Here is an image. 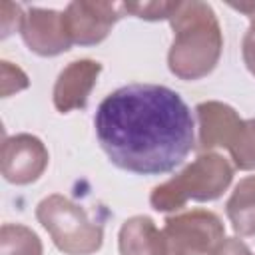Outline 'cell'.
Here are the masks:
<instances>
[{
  "label": "cell",
  "mask_w": 255,
  "mask_h": 255,
  "mask_svg": "<svg viewBox=\"0 0 255 255\" xmlns=\"http://www.w3.org/2000/svg\"><path fill=\"white\" fill-rule=\"evenodd\" d=\"M108 159L129 173L161 175L195 147L193 118L177 92L159 84H128L108 94L94 116Z\"/></svg>",
  "instance_id": "6da1fadb"
},
{
  "label": "cell",
  "mask_w": 255,
  "mask_h": 255,
  "mask_svg": "<svg viewBox=\"0 0 255 255\" xmlns=\"http://www.w3.org/2000/svg\"><path fill=\"white\" fill-rule=\"evenodd\" d=\"M173 42L167 66L179 80H199L213 72L223 50V36L213 8L199 0L177 2L169 16Z\"/></svg>",
  "instance_id": "7a4b0ae2"
},
{
  "label": "cell",
  "mask_w": 255,
  "mask_h": 255,
  "mask_svg": "<svg viewBox=\"0 0 255 255\" xmlns=\"http://www.w3.org/2000/svg\"><path fill=\"white\" fill-rule=\"evenodd\" d=\"M233 179L231 163L215 153H199L183 171L171 179L155 185L149 195V203L155 211H177L189 199L193 201H213L223 195Z\"/></svg>",
  "instance_id": "3957f363"
},
{
  "label": "cell",
  "mask_w": 255,
  "mask_h": 255,
  "mask_svg": "<svg viewBox=\"0 0 255 255\" xmlns=\"http://www.w3.org/2000/svg\"><path fill=\"white\" fill-rule=\"evenodd\" d=\"M36 217L50 233L54 245L66 255H92L104 243V229L72 199L52 193L36 207Z\"/></svg>",
  "instance_id": "277c9868"
},
{
  "label": "cell",
  "mask_w": 255,
  "mask_h": 255,
  "mask_svg": "<svg viewBox=\"0 0 255 255\" xmlns=\"http://www.w3.org/2000/svg\"><path fill=\"white\" fill-rule=\"evenodd\" d=\"M163 237L167 255H211L225 237L221 219L207 209H191L165 219Z\"/></svg>",
  "instance_id": "5b68a950"
},
{
  "label": "cell",
  "mask_w": 255,
  "mask_h": 255,
  "mask_svg": "<svg viewBox=\"0 0 255 255\" xmlns=\"http://www.w3.org/2000/svg\"><path fill=\"white\" fill-rule=\"evenodd\" d=\"M124 2H96V0H76L64 10V22L72 44L96 46L104 42L112 26L124 18Z\"/></svg>",
  "instance_id": "8992f818"
},
{
  "label": "cell",
  "mask_w": 255,
  "mask_h": 255,
  "mask_svg": "<svg viewBox=\"0 0 255 255\" xmlns=\"http://www.w3.org/2000/svg\"><path fill=\"white\" fill-rule=\"evenodd\" d=\"M50 161L48 149L40 137L18 133L2 143V175L14 185H28L40 179Z\"/></svg>",
  "instance_id": "52a82bcc"
},
{
  "label": "cell",
  "mask_w": 255,
  "mask_h": 255,
  "mask_svg": "<svg viewBox=\"0 0 255 255\" xmlns=\"http://www.w3.org/2000/svg\"><path fill=\"white\" fill-rule=\"evenodd\" d=\"M20 34L24 44L34 54L44 58L64 54L72 46V38L64 22V12L48 8H30L24 14Z\"/></svg>",
  "instance_id": "ba28073f"
},
{
  "label": "cell",
  "mask_w": 255,
  "mask_h": 255,
  "mask_svg": "<svg viewBox=\"0 0 255 255\" xmlns=\"http://www.w3.org/2000/svg\"><path fill=\"white\" fill-rule=\"evenodd\" d=\"M102 72V64L90 58L70 62L60 74L54 84L52 100L58 112L68 114L72 110H84L94 90L98 76Z\"/></svg>",
  "instance_id": "9c48e42d"
},
{
  "label": "cell",
  "mask_w": 255,
  "mask_h": 255,
  "mask_svg": "<svg viewBox=\"0 0 255 255\" xmlns=\"http://www.w3.org/2000/svg\"><path fill=\"white\" fill-rule=\"evenodd\" d=\"M195 114L199 124L197 145L203 151H209L213 147L229 149L243 128V120L239 118V114L223 102H201L195 106Z\"/></svg>",
  "instance_id": "30bf717a"
},
{
  "label": "cell",
  "mask_w": 255,
  "mask_h": 255,
  "mask_svg": "<svg viewBox=\"0 0 255 255\" xmlns=\"http://www.w3.org/2000/svg\"><path fill=\"white\" fill-rule=\"evenodd\" d=\"M118 249L120 255H167L163 231L147 215H133L122 223Z\"/></svg>",
  "instance_id": "8fae6325"
},
{
  "label": "cell",
  "mask_w": 255,
  "mask_h": 255,
  "mask_svg": "<svg viewBox=\"0 0 255 255\" xmlns=\"http://www.w3.org/2000/svg\"><path fill=\"white\" fill-rule=\"evenodd\" d=\"M225 213L237 235H255V175L239 179L225 203Z\"/></svg>",
  "instance_id": "7c38bea8"
},
{
  "label": "cell",
  "mask_w": 255,
  "mask_h": 255,
  "mask_svg": "<svg viewBox=\"0 0 255 255\" xmlns=\"http://www.w3.org/2000/svg\"><path fill=\"white\" fill-rule=\"evenodd\" d=\"M0 255H44L34 229L22 223H4L0 229Z\"/></svg>",
  "instance_id": "4fadbf2b"
},
{
  "label": "cell",
  "mask_w": 255,
  "mask_h": 255,
  "mask_svg": "<svg viewBox=\"0 0 255 255\" xmlns=\"http://www.w3.org/2000/svg\"><path fill=\"white\" fill-rule=\"evenodd\" d=\"M233 165L241 171L255 169V118L243 120V128L229 147Z\"/></svg>",
  "instance_id": "5bb4252c"
},
{
  "label": "cell",
  "mask_w": 255,
  "mask_h": 255,
  "mask_svg": "<svg viewBox=\"0 0 255 255\" xmlns=\"http://www.w3.org/2000/svg\"><path fill=\"white\" fill-rule=\"evenodd\" d=\"M175 2H165V0H155V2H124V8L128 14H133L135 18L157 22V20H169V16L175 10Z\"/></svg>",
  "instance_id": "9a60e30c"
},
{
  "label": "cell",
  "mask_w": 255,
  "mask_h": 255,
  "mask_svg": "<svg viewBox=\"0 0 255 255\" xmlns=\"http://www.w3.org/2000/svg\"><path fill=\"white\" fill-rule=\"evenodd\" d=\"M0 70H2V98H8L14 92L26 90L30 86L28 76L18 66H12L8 60L0 62Z\"/></svg>",
  "instance_id": "2e32d148"
},
{
  "label": "cell",
  "mask_w": 255,
  "mask_h": 255,
  "mask_svg": "<svg viewBox=\"0 0 255 255\" xmlns=\"http://www.w3.org/2000/svg\"><path fill=\"white\" fill-rule=\"evenodd\" d=\"M24 22L22 8L12 2H2L0 4V28H2V38H8L14 30H20Z\"/></svg>",
  "instance_id": "e0dca14e"
},
{
  "label": "cell",
  "mask_w": 255,
  "mask_h": 255,
  "mask_svg": "<svg viewBox=\"0 0 255 255\" xmlns=\"http://www.w3.org/2000/svg\"><path fill=\"white\" fill-rule=\"evenodd\" d=\"M211 255H251L249 247L237 239V237H223L217 247L211 251Z\"/></svg>",
  "instance_id": "ac0fdd59"
},
{
  "label": "cell",
  "mask_w": 255,
  "mask_h": 255,
  "mask_svg": "<svg viewBox=\"0 0 255 255\" xmlns=\"http://www.w3.org/2000/svg\"><path fill=\"white\" fill-rule=\"evenodd\" d=\"M241 54H243V62L249 70L251 76H255V24H251L243 36L241 42Z\"/></svg>",
  "instance_id": "d6986e66"
},
{
  "label": "cell",
  "mask_w": 255,
  "mask_h": 255,
  "mask_svg": "<svg viewBox=\"0 0 255 255\" xmlns=\"http://www.w3.org/2000/svg\"><path fill=\"white\" fill-rule=\"evenodd\" d=\"M229 6H231L233 10H237V12L245 14V16L251 20V24H255V2H239V4L229 2Z\"/></svg>",
  "instance_id": "ffe728a7"
}]
</instances>
